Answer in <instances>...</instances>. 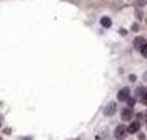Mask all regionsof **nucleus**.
<instances>
[{"label":"nucleus","instance_id":"f257e3e1","mask_svg":"<svg viewBox=\"0 0 147 140\" xmlns=\"http://www.w3.org/2000/svg\"><path fill=\"white\" fill-rule=\"evenodd\" d=\"M114 137L117 140H124L127 137V127L125 125H117V129L114 130Z\"/></svg>","mask_w":147,"mask_h":140},{"label":"nucleus","instance_id":"f03ea898","mask_svg":"<svg viewBox=\"0 0 147 140\" xmlns=\"http://www.w3.org/2000/svg\"><path fill=\"white\" fill-rule=\"evenodd\" d=\"M115 112H117V103L115 102H109L104 109V115H107V117H112Z\"/></svg>","mask_w":147,"mask_h":140},{"label":"nucleus","instance_id":"7ed1b4c3","mask_svg":"<svg viewBox=\"0 0 147 140\" xmlns=\"http://www.w3.org/2000/svg\"><path fill=\"white\" fill-rule=\"evenodd\" d=\"M132 109L130 107H125V109H122L120 110V117H122V120L124 122H127V120H132Z\"/></svg>","mask_w":147,"mask_h":140},{"label":"nucleus","instance_id":"20e7f679","mask_svg":"<svg viewBox=\"0 0 147 140\" xmlns=\"http://www.w3.org/2000/svg\"><path fill=\"white\" fill-rule=\"evenodd\" d=\"M129 97H130V90H129L127 87H124V88H120L119 92H117V98H119L120 102H124V100H127Z\"/></svg>","mask_w":147,"mask_h":140},{"label":"nucleus","instance_id":"39448f33","mask_svg":"<svg viewBox=\"0 0 147 140\" xmlns=\"http://www.w3.org/2000/svg\"><path fill=\"white\" fill-rule=\"evenodd\" d=\"M139 130H140V123H139L137 120L130 122V125L127 127V133H137Z\"/></svg>","mask_w":147,"mask_h":140},{"label":"nucleus","instance_id":"423d86ee","mask_svg":"<svg viewBox=\"0 0 147 140\" xmlns=\"http://www.w3.org/2000/svg\"><path fill=\"white\" fill-rule=\"evenodd\" d=\"M144 44H146V38L144 37H136V40H134V47L136 48H140Z\"/></svg>","mask_w":147,"mask_h":140},{"label":"nucleus","instance_id":"0eeeda50","mask_svg":"<svg viewBox=\"0 0 147 140\" xmlns=\"http://www.w3.org/2000/svg\"><path fill=\"white\" fill-rule=\"evenodd\" d=\"M100 23H102V27H105V28H109L110 25H112V22H110L109 17H102V19H100Z\"/></svg>","mask_w":147,"mask_h":140},{"label":"nucleus","instance_id":"6e6552de","mask_svg":"<svg viewBox=\"0 0 147 140\" xmlns=\"http://www.w3.org/2000/svg\"><path fill=\"white\" fill-rule=\"evenodd\" d=\"M139 50H140V54H142V55H144V57L147 58V42H146V44H144L142 47H140Z\"/></svg>","mask_w":147,"mask_h":140},{"label":"nucleus","instance_id":"1a4fd4ad","mask_svg":"<svg viewBox=\"0 0 147 140\" xmlns=\"http://www.w3.org/2000/svg\"><path fill=\"white\" fill-rule=\"evenodd\" d=\"M146 92H147V90L144 88V87H140V88H137V97H140V98H142V95H144Z\"/></svg>","mask_w":147,"mask_h":140},{"label":"nucleus","instance_id":"9d476101","mask_svg":"<svg viewBox=\"0 0 147 140\" xmlns=\"http://www.w3.org/2000/svg\"><path fill=\"white\" fill-rule=\"evenodd\" d=\"M146 3H147V0H136V5H137L139 9H140V7H144Z\"/></svg>","mask_w":147,"mask_h":140},{"label":"nucleus","instance_id":"9b49d317","mask_svg":"<svg viewBox=\"0 0 147 140\" xmlns=\"http://www.w3.org/2000/svg\"><path fill=\"white\" fill-rule=\"evenodd\" d=\"M127 103H129V107L132 109V107L136 105V98H130V97H129V98H127Z\"/></svg>","mask_w":147,"mask_h":140},{"label":"nucleus","instance_id":"f8f14e48","mask_svg":"<svg viewBox=\"0 0 147 140\" xmlns=\"http://www.w3.org/2000/svg\"><path fill=\"white\" fill-rule=\"evenodd\" d=\"M142 102H144V103L147 105V92L144 93V95H142Z\"/></svg>","mask_w":147,"mask_h":140},{"label":"nucleus","instance_id":"ddd939ff","mask_svg":"<svg viewBox=\"0 0 147 140\" xmlns=\"http://www.w3.org/2000/svg\"><path fill=\"white\" fill-rule=\"evenodd\" d=\"M144 119H146V122H147V112H146V115H144Z\"/></svg>","mask_w":147,"mask_h":140}]
</instances>
